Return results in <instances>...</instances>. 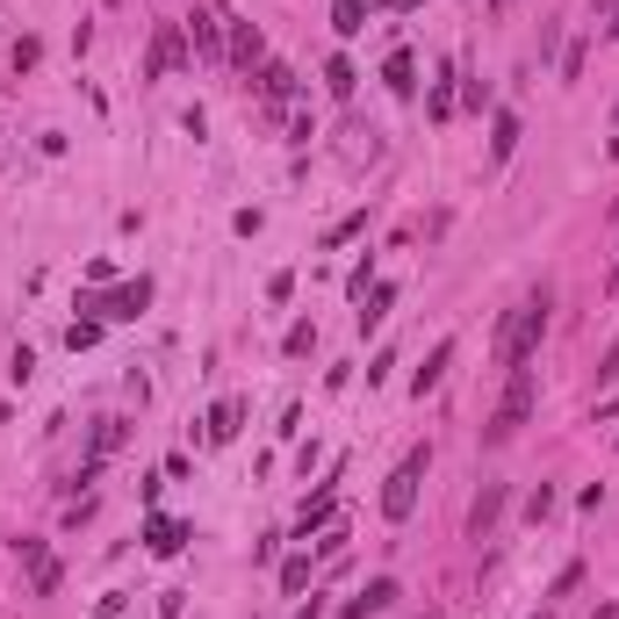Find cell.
Listing matches in <instances>:
<instances>
[{"mask_svg": "<svg viewBox=\"0 0 619 619\" xmlns=\"http://www.w3.org/2000/svg\"><path fill=\"white\" fill-rule=\"evenodd\" d=\"M94 339H101V317H72V325H66V346H72V353H87Z\"/></svg>", "mask_w": 619, "mask_h": 619, "instance_id": "44dd1931", "label": "cell"}, {"mask_svg": "<svg viewBox=\"0 0 619 619\" xmlns=\"http://www.w3.org/2000/svg\"><path fill=\"white\" fill-rule=\"evenodd\" d=\"M87 310H101V317H123V325H130V317H144V310H152V281H123V289H109V296H94V303H87Z\"/></svg>", "mask_w": 619, "mask_h": 619, "instance_id": "8992f818", "label": "cell"}, {"mask_svg": "<svg viewBox=\"0 0 619 619\" xmlns=\"http://www.w3.org/2000/svg\"><path fill=\"white\" fill-rule=\"evenodd\" d=\"M8 375H14V382H29V375H37V353H29V346H14V360H8Z\"/></svg>", "mask_w": 619, "mask_h": 619, "instance_id": "83f0119b", "label": "cell"}, {"mask_svg": "<svg viewBox=\"0 0 619 619\" xmlns=\"http://www.w3.org/2000/svg\"><path fill=\"white\" fill-rule=\"evenodd\" d=\"M238 426H246V403H238V397H223L217 411L202 418V440H209V447H231V440H238Z\"/></svg>", "mask_w": 619, "mask_h": 619, "instance_id": "8fae6325", "label": "cell"}, {"mask_svg": "<svg viewBox=\"0 0 619 619\" xmlns=\"http://www.w3.org/2000/svg\"><path fill=\"white\" fill-rule=\"evenodd\" d=\"M505 8H511V0H490V14H505Z\"/></svg>", "mask_w": 619, "mask_h": 619, "instance_id": "d6a6232c", "label": "cell"}, {"mask_svg": "<svg viewBox=\"0 0 619 619\" xmlns=\"http://www.w3.org/2000/svg\"><path fill=\"white\" fill-rule=\"evenodd\" d=\"M548 511H555V482H540V490H533V497H526V519H533V526H540V519H548Z\"/></svg>", "mask_w": 619, "mask_h": 619, "instance_id": "d4e9b609", "label": "cell"}, {"mask_svg": "<svg viewBox=\"0 0 619 619\" xmlns=\"http://www.w3.org/2000/svg\"><path fill=\"white\" fill-rule=\"evenodd\" d=\"M598 382H619V339L606 346V360H598Z\"/></svg>", "mask_w": 619, "mask_h": 619, "instance_id": "f1b7e54d", "label": "cell"}, {"mask_svg": "<svg viewBox=\"0 0 619 619\" xmlns=\"http://www.w3.org/2000/svg\"><path fill=\"white\" fill-rule=\"evenodd\" d=\"M360 231H368V217H360V209H353V217H339V223H331V231H325V246H346V238H360Z\"/></svg>", "mask_w": 619, "mask_h": 619, "instance_id": "cb8c5ba5", "label": "cell"}, {"mask_svg": "<svg viewBox=\"0 0 619 619\" xmlns=\"http://www.w3.org/2000/svg\"><path fill=\"white\" fill-rule=\"evenodd\" d=\"M389 303H397V289L382 281V289H368V296H360V317H353V325H360V331H375V325L389 317Z\"/></svg>", "mask_w": 619, "mask_h": 619, "instance_id": "ac0fdd59", "label": "cell"}, {"mask_svg": "<svg viewBox=\"0 0 619 619\" xmlns=\"http://www.w3.org/2000/svg\"><path fill=\"white\" fill-rule=\"evenodd\" d=\"M497 519H505V482H482V497L468 505V540H490Z\"/></svg>", "mask_w": 619, "mask_h": 619, "instance_id": "9c48e42d", "label": "cell"}, {"mask_svg": "<svg viewBox=\"0 0 619 619\" xmlns=\"http://www.w3.org/2000/svg\"><path fill=\"white\" fill-rule=\"evenodd\" d=\"M310 555H289V562H281V591H310Z\"/></svg>", "mask_w": 619, "mask_h": 619, "instance_id": "7402d4cb", "label": "cell"}, {"mask_svg": "<svg viewBox=\"0 0 619 619\" xmlns=\"http://www.w3.org/2000/svg\"><path fill=\"white\" fill-rule=\"evenodd\" d=\"M426 476H432V455H426V447H411V455L389 468V482H382V519H389V526H403V519L418 511V482H426Z\"/></svg>", "mask_w": 619, "mask_h": 619, "instance_id": "3957f363", "label": "cell"}, {"mask_svg": "<svg viewBox=\"0 0 619 619\" xmlns=\"http://www.w3.org/2000/svg\"><path fill=\"white\" fill-rule=\"evenodd\" d=\"M123 440H130V426H123V418H101V426H94V440H87V461H109Z\"/></svg>", "mask_w": 619, "mask_h": 619, "instance_id": "2e32d148", "label": "cell"}, {"mask_svg": "<svg viewBox=\"0 0 619 619\" xmlns=\"http://www.w3.org/2000/svg\"><path fill=\"white\" fill-rule=\"evenodd\" d=\"M382 80H389V94H418V66H411V51H397L382 66Z\"/></svg>", "mask_w": 619, "mask_h": 619, "instance_id": "d6986e66", "label": "cell"}, {"mask_svg": "<svg viewBox=\"0 0 619 619\" xmlns=\"http://www.w3.org/2000/svg\"><path fill=\"white\" fill-rule=\"evenodd\" d=\"M188 66H194L188 29H180V22H159L152 43H144V80H173V72H188Z\"/></svg>", "mask_w": 619, "mask_h": 619, "instance_id": "277c9868", "label": "cell"}, {"mask_svg": "<svg viewBox=\"0 0 619 619\" xmlns=\"http://www.w3.org/2000/svg\"><path fill=\"white\" fill-rule=\"evenodd\" d=\"M180 540H188V526H180V519H159V511L144 519V548H152V555H180Z\"/></svg>", "mask_w": 619, "mask_h": 619, "instance_id": "4fadbf2b", "label": "cell"}, {"mask_svg": "<svg viewBox=\"0 0 619 619\" xmlns=\"http://www.w3.org/2000/svg\"><path fill=\"white\" fill-rule=\"evenodd\" d=\"M109 8H123V0H109Z\"/></svg>", "mask_w": 619, "mask_h": 619, "instance_id": "e575fe53", "label": "cell"}, {"mask_svg": "<svg viewBox=\"0 0 619 619\" xmlns=\"http://www.w3.org/2000/svg\"><path fill=\"white\" fill-rule=\"evenodd\" d=\"M432 116H440V123L455 116V80H432Z\"/></svg>", "mask_w": 619, "mask_h": 619, "instance_id": "4316f807", "label": "cell"}, {"mask_svg": "<svg viewBox=\"0 0 619 619\" xmlns=\"http://www.w3.org/2000/svg\"><path fill=\"white\" fill-rule=\"evenodd\" d=\"M447 360H455V339H440V346H432V360H426V368H418V375H411V397H426V389H440V375H447Z\"/></svg>", "mask_w": 619, "mask_h": 619, "instance_id": "9a60e30c", "label": "cell"}, {"mask_svg": "<svg viewBox=\"0 0 619 619\" xmlns=\"http://www.w3.org/2000/svg\"><path fill=\"white\" fill-rule=\"evenodd\" d=\"M180 29H188V43L209 58V66H223V8H194Z\"/></svg>", "mask_w": 619, "mask_h": 619, "instance_id": "52a82bcc", "label": "cell"}, {"mask_svg": "<svg viewBox=\"0 0 619 619\" xmlns=\"http://www.w3.org/2000/svg\"><path fill=\"white\" fill-rule=\"evenodd\" d=\"M14 555L29 562V591L51 598V591H58V562H51V548H43V540H14Z\"/></svg>", "mask_w": 619, "mask_h": 619, "instance_id": "ba28073f", "label": "cell"}, {"mask_svg": "<svg viewBox=\"0 0 619 619\" xmlns=\"http://www.w3.org/2000/svg\"><path fill=\"white\" fill-rule=\"evenodd\" d=\"M397 598H403V591H397V577H375V583H368V591H360L339 619H375V612H389V606H397Z\"/></svg>", "mask_w": 619, "mask_h": 619, "instance_id": "7c38bea8", "label": "cell"}, {"mask_svg": "<svg viewBox=\"0 0 619 619\" xmlns=\"http://www.w3.org/2000/svg\"><path fill=\"white\" fill-rule=\"evenodd\" d=\"M533 403H540V368L526 360V368H511L505 403H497V418L482 426V447H511V440L526 432V418H533Z\"/></svg>", "mask_w": 619, "mask_h": 619, "instance_id": "7a4b0ae2", "label": "cell"}, {"mask_svg": "<svg viewBox=\"0 0 619 619\" xmlns=\"http://www.w3.org/2000/svg\"><path fill=\"white\" fill-rule=\"evenodd\" d=\"M511 152H519V116H511V109H497V123H490V159L505 166Z\"/></svg>", "mask_w": 619, "mask_h": 619, "instance_id": "e0dca14e", "label": "cell"}, {"mask_svg": "<svg viewBox=\"0 0 619 619\" xmlns=\"http://www.w3.org/2000/svg\"><path fill=\"white\" fill-rule=\"evenodd\" d=\"M548 317H555V296L548 289H533V296H519V303L505 310V325H497V368H526V360L540 353V339H548Z\"/></svg>", "mask_w": 619, "mask_h": 619, "instance_id": "6da1fadb", "label": "cell"}, {"mask_svg": "<svg viewBox=\"0 0 619 619\" xmlns=\"http://www.w3.org/2000/svg\"><path fill=\"white\" fill-rule=\"evenodd\" d=\"M331 505H339V497H331V482H325V490H317V497H310V505H303V519H296V540H310V533H325V526H331Z\"/></svg>", "mask_w": 619, "mask_h": 619, "instance_id": "5bb4252c", "label": "cell"}, {"mask_svg": "<svg viewBox=\"0 0 619 619\" xmlns=\"http://www.w3.org/2000/svg\"><path fill=\"white\" fill-rule=\"evenodd\" d=\"M223 66L260 72V66H267V37H260L252 22H223Z\"/></svg>", "mask_w": 619, "mask_h": 619, "instance_id": "5b68a950", "label": "cell"}, {"mask_svg": "<svg viewBox=\"0 0 619 619\" xmlns=\"http://www.w3.org/2000/svg\"><path fill=\"white\" fill-rule=\"evenodd\" d=\"M252 80H260V101H267V109H289V101H296V72L281 66V58H267Z\"/></svg>", "mask_w": 619, "mask_h": 619, "instance_id": "30bf717a", "label": "cell"}, {"mask_svg": "<svg viewBox=\"0 0 619 619\" xmlns=\"http://www.w3.org/2000/svg\"><path fill=\"white\" fill-rule=\"evenodd\" d=\"M281 346H289V353H310V346H317V325H310V317H303V325H289V339H281Z\"/></svg>", "mask_w": 619, "mask_h": 619, "instance_id": "484cf974", "label": "cell"}, {"mask_svg": "<svg viewBox=\"0 0 619 619\" xmlns=\"http://www.w3.org/2000/svg\"><path fill=\"white\" fill-rule=\"evenodd\" d=\"M331 29H339V37H360V29H368V0H339V8H331Z\"/></svg>", "mask_w": 619, "mask_h": 619, "instance_id": "ffe728a7", "label": "cell"}, {"mask_svg": "<svg viewBox=\"0 0 619 619\" xmlns=\"http://www.w3.org/2000/svg\"><path fill=\"white\" fill-rule=\"evenodd\" d=\"M296 619H325V606H317V598H310V606H296Z\"/></svg>", "mask_w": 619, "mask_h": 619, "instance_id": "f546056e", "label": "cell"}, {"mask_svg": "<svg viewBox=\"0 0 619 619\" xmlns=\"http://www.w3.org/2000/svg\"><path fill=\"white\" fill-rule=\"evenodd\" d=\"M591 8H598V14H612V22H619V0H591Z\"/></svg>", "mask_w": 619, "mask_h": 619, "instance_id": "4dcf8cb0", "label": "cell"}, {"mask_svg": "<svg viewBox=\"0 0 619 619\" xmlns=\"http://www.w3.org/2000/svg\"><path fill=\"white\" fill-rule=\"evenodd\" d=\"M325 87H331V94H353V66H346V58H331V66H325Z\"/></svg>", "mask_w": 619, "mask_h": 619, "instance_id": "603a6c76", "label": "cell"}, {"mask_svg": "<svg viewBox=\"0 0 619 619\" xmlns=\"http://www.w3.org/2000/svg\"><path fill=\"white\" fill-rule=\"evenodd\" d=\"M606 296H619V260H612V274H606Z\"/></svg>", "mask_w": 619, "mask_h": 619, "instance_id": "1f68e13d", "label": "cell"}, {"mask_svg": "<svg viewBox=\"0 0 619 619\" xmlns=\"http://www.w3.org/2000/svg\"><path fill=\"white\" fill-rule=\"evenodd\" d=\"M606 37H619V22H606Z\"/></svg>", "mask_w": 619, "mask_h": 619, "instance_id": "836d02e7", "label": "cell"}]
</instances>
